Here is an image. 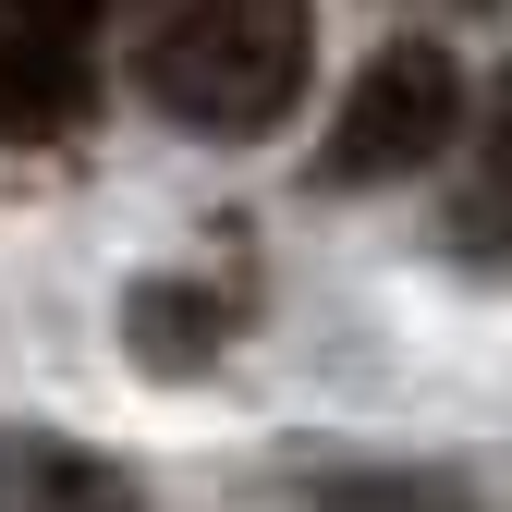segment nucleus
Here are the masks:
<instances>
[{
  "label": "nucleus",
  "mask_w": 512,
  "mask_h": 512,
  "mask_svg": "<svg viewBox=\"0 0 512 512\" xmlns=\"http://www.w3.org/2000/svg\"><path fill=\"white\" fill-rule=\"evenodd\" d=\"M305 74H317V0H171L135 37L147 110L220 147L281 135L305 110Z\"/></svg>",
  "instance_id": "1"
},
{
  "label": "nucleus",
  "mask_w": 512,
  "mask_h": 512,
  "mask_svg": "<svg viewBox=\"0 0 512 512\" xmlns=\"http://www.w3.org/2000/svg\"><path fill=\"white\" fill-rule=\"evenodd\" d=\"M452 135H464V61L439 49V37H391L342 86V110H330V135H317L305 171H317V196H366V183L427 171Z\"/></svg>",
  "instance_id": "2"
},
{
  "label": "nucleus",
  "mask_w": 512,
  "mask_h": 512,
  "mask_svg": "<svg viewBox=\"0 0 512 512\" xmlns=\"http://www.w3.org/2000/svg\"><path fill=\"white\" fill-rule=\"evenodd\" d=\"M98 110V74L74 37H37V25H0V147H49Z\"/></svg>",
  "instance_id": "3"
},
{
  "label": "nucleus",
  "mask_w": 512,
  "mask_h": 512,
  "mask_svg": "<svg viewBox=\"0 0 512 512\" xmlns=\"http://www.w3.org/2000/svg\"><path fill=\"white\" fill-rule=\"evenodd\" d=\"M0 488L13 512H147V488L110 452H74L61 427H0Z\"/></svg>",
  "instance_id": "4"
},
{
  "label": "nucleus",
  "mask_w": 512,
  "mask_h": 512,
  "mask_svg": "<svg viewBox=\"0 0 512 512\" xmlns=\"http://www.w3.org/2000/svg\"><path fill=\"white\" fill-rule=\"evenodd\" d=\"M220 342H232V317H220L208 281H135L122 293V354H135L147 378H208Z\"/></svg>",
  "instance_id": "5"
},
{
  "label": "nucleus",
  "mask_w": 512,
  "mask_h": 512,
  "mask_svg": "<svg viewBox=\"0 0 512 512\" xmlns=\"http://www.w3.org/2000/svg\"><path fill=\"white\" fill-rule=\"evenodd\" d=\"M452 232H512V61H500V86H488V122H476V183H464V208Z\"/></svg>",
  "instance_id": "6"
},
{
  "label": "nucleus",
  "mask_w": 512,
  "mask_h": 512,
  "mask_svg": "<svg viewBox=\"0 0 512 512\" xmlns=\"http://www.w3.org/2000/svg\"><path fill=\"white\" fill-rule=\"evenodd\" d=\"M122 13V0H13V25H37V37H98Z\"/></svg>",
  "instance_id": "7"
}]
</instances>
